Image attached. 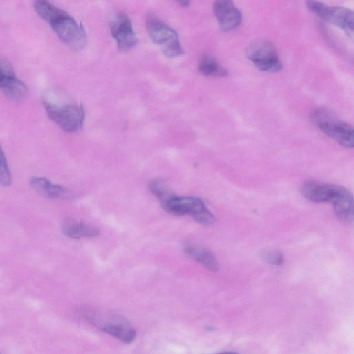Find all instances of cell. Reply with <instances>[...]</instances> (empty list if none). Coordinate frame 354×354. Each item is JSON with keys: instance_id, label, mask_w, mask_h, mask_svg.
<instances>
[{"instance_id": "cell-1", "label": "cell", "mask_w": 354, "mask_h": 354, "mask_svg": "<svg viewBox=\"0 0 354 354\" xmlns=\"http://www.w3.org/2000/svg\"><path fill=\"white\" fill-rule=\"evenodd\" d=\"M34 8L63 42L77 50L84 47L86 43V31L71 15L44 0L35 1Z\"/></svg>"}, {"instance_id": "cell-2", "label": "cell", "mask_w": 354, "mask_h": 354, "mask_svg": "<svg viewBox=\"0 0 354 354\" xmlns=\"http://www.w3.org/2000/svg\"><path fill=\"white\" fill-rule=\"evenodd\" d=\"M42 100L49 118L64 131L75 133L81 129L85 118L81 104L57 89L46 93Z\"/></svg>"}, {"instance_id": "cell-3", "label": "cell", "mask_w": 354, "mask_h": 354, "mask_svg": "<svg viewBox=\"0 0 354 354\" xmlns=\"http://www.w3.org/2000/svg\"><path fill=\"white\" fill-rule=\"evenodd\" d=\"M310 120L322 132L346 148L353 147V129L326 108L319 107L310 114Z\"/></svg>"}, {"instance_id": "cell-4", "label": "cell", "mask_w": 354, "mask_h": 354, "mask_svg": "<svg viewBox=\"0 0 354 354\" xmlns=\"http://www.w3.org/2000/svg\"><path fill=\"white\" fill-rule=\"evenodd\" d=\"M145 26L151 40L167 57H175L183 53L178 33L160 18L153 14L147 15Z\"/></svg>"}, {"instance_id": "cell-5", "label": "cell", "mask_w": 354, "mask_h": 354, "mask_svg": "<svg viewBox=\"0 0 354 354\" xmlns=\"http://www.w3.org/2000/svg\"><path fill=\"white\" fill-rule=\"evenodd\" d=\"M308 9L323 20L343 30L351 38L353 35V12L342 6H330L317 1H306Z\"/></svg>"}, {"instance_id": "cell-6", "label": "cell", "mask_w": 354, "mask_h": 354, "mask_svg": "<svg viewBox=\"0 0 354 354\" xmlns=\"http://www.w3.org/2000/svg\"><path fill=\"white\" fill-rule=\"evenodd\" d=\"M245 54L248 59L261 71L277 72L282 68L277 50L269 41H254L248 46Z\"/></svg>"}, {"instance_id": "cell-7", "label": "cell", "mask_w": 354, "mask_h": 354, "mask_svg": "<svg viewBox=\"0 0 354 354\" xmlns=\"http://www.w3.org/2000/svg\"><path fill=\"white\" fill-rule=\"evenodd\" d=\"M86 317L92 324L100 330L124 343H131L136 337L135 329L124 319L108 317L101 320L88 314L86 315Z\"/></svg>"}, {"instance_id": "cell-8", "label": "cell", "mask_w": 354, "mask_h": 354, "mask_svg": "<svg viewBox=\"0 0 354 354\" xmlns=\"http://www.w3.org/2000/svg\"><path fill=\"white\" fill-rule=\"evenodd\" d=\"M110 29L120 50H130L138 42L131 21L124 12H119L115 14L111 21Z\"/></svg>"}, {"instance_id": "cell-9", "label": "cell", "mask_w": 354, "mask_h": 354, "mask_svg": "<svg viewBox=\"0 0 354 354\" xmlns=\"http://www.w3.org/2000/svg\"><path fill=\"white\" fill-rule=\"evenodd\" d=\"M213 12L217 19L219 27L223 31L233 30L241 23V13L232 1H215L213 4Z\"/></svg>"}, {"instance_id": "cell-10", "label": "cell", "mask_w": 354, "mask_h": 354, "mask_svg": "<svg viewBox=\"0 0 354 354\" xmlns=\"http://www.w3.org/2000/svg\"><path fill=\"white\" fill-rule=\"evenodd\" d=\"M340 189L339 185L308 181L302 186L301 193L304 198L313 202H332Z\"/></svg>"}, {"instance_id": "cell-11", "label": "cell", "mask_w": 354, "mask_h": 354, "mask_svg": "<svg viewBox=\"0 0 354 354\" xmlns=\"http://www.w3.org/2000/svg\"><path fill=\"white\" fill-rule=\"evenodd\" d=\"M162 207L171 214L175 215L189 214L192 217L207 208L202 200L192 196H175L163 204Z\"/></svg>"}, {"instance_id": "cell-12", "label": "cell", "mask_w": 354, "mask_h": 354, "mask_svg": "<svg viewBox=\"0 0 354 354\" xmlns=\"http://www.w3.org/2000/svg\"><path fill=\"white\" fill-rule=\"evenodd\" d=\"M333 210L337 218L342 222L348 223L353 218V198L351 193L346 188L341 189L332 201Z\"/></svg>"}, {"instance_id": "cell-13", "label": "cell", "mask_w": 354, "mask_h": 354, "mask_svg": "<svg viewBox=\"0 0 354 354\" xmlns=\"http://www.w3.org/2000/svg\"><path fill=\"white\" fill-rule=\"evenodd\" d=\"M185 253L190 258L201 264L212 272H217L219 264L211 251L205 248L187 244L184 247Z\"/></svg>"}, {"instance_id": "cell-14", "label": "cell", "mask_w": 354, "mask_h": 354, "mask_svg": "<svg viewBox=\"0 0 354 354\" xmlns=\"http://www.w3.org/2000/svg\"><path fill=\"white\" fill-rule=\"evenodd\" d=\"M62 231L65 236L75 239L93 238L100 234L97 227L74 220L66 221L62 224Z\"/></svg>"}, {"instance_id": "cell-15", "label": "cell", "mask_w": 354, "mask_h": 354, "mask_svg": "<svg viewBox=\"0 0 354 354\" xmlns=\"http://www.w3.org/2000/svg\"><path fill=\"white\" fill-rule=\"evenodd\" d=\"M30 186L39 194L46 198L55 199L60 198L65 193V189L42 177H34L30 179Z\"/></svg>"}, {"instance_id": "cell-16", "label": "cell", "mask_w": 354, "mask_h": 354, "mask_svg": "<svg viewBox=\"0 0 354 354\" xmlns=\"http://www.w3.org/2000/svg\"><path fill=\"white\" fill-rule=\"evenodd\" d=\"M198 70L205 76L225 77L228 71L212 55H203L198 62Z\"/></svg>"}, {"instance_id": "cell-17", "label": "cell", "mask_w": 354, "mask_h": 354, "mask_svg": "<svg viewBox=\"0 0 354 354\" xmlns=\"http://www.w3.org/2000/svg\"><path fill=\"white\" fill-rule=\"evenodd\" d=\"M149 188L151 193L160 201L162 205L176 196L169 187L160 179L151 180L149 184Z\"/></svg>"}, {"instance_id": "cell-18", "label": "cell", "mask_w": 354, "mask_h": 354, "mask_svg": "<svg viewBox=\"0 0 354 354\" xmlns=\"http://www.w3.org/2000/svg\"><path fill=\"white\" fill-rule=\"evenodd\" d=\"M17 79L11 63L5 57L0 56V89L3 91Z\"/></svg>"}, {"instance_id": "cell-19", "label": "cell", "mask_w": 354, "mask_h": 354, "mask_svg": "<svg viewBox=\"0 0 354 354\" xmlns=\"http://www.w3.org/2000/svg\"><path fill=\"white\" fill-rule=\"evenodd\" d=\"M11 183V172L7 162L5 153L0 146V185L9 186Z\"/></svg>"}, {"instance_id": "cell-20", "label": "cell", "mask_w": 354, "mask_h": 354, "mask_svg": "<svg viewBox=\"0 0 354 354\" xmlns=\"http://www.w3.org/2000/svg\"><path fill=\"white\" fill-rule=\"evenodd\" d=\"M193 218L197 223L204 226H210L215 221L214 215L207 208H205Z\"/></svg>"}, {"instance_id": "cell-21", "label": "cell", "mask_w": 354, "mask_h": 354, "mask_svg": "<svg viewBox=\"0 0 354 354\" xmlns=\"http://www.w3.org/2000/svg\"><path fill=\"white\" fill-rule=\"evenodd\" d=\"M263 260L269 264L274 266H281L284 262L283 255L280 252H268L262 256Z\"/></svg>"}, {"instance_id": "cell-22", "label": "cell", "mask_w": 354, "mask_h": 354, "mask_svg": "<svg viewBox=\"0 0 354 354\" xmlns=\"http://www.w3.org/2000/svg\"><path fill=\"white\" fill-rule=\"evenodd\" d=\"M178 3L182 6H187L189 5V1H178Z\"/></svg>"}, {"instance_id": "cell-23", "label": "cell", "mask_w": 354, "mask_h": 354, "mask_svg": "<svg viewBox=\"0 0 354 354\" xmlns=\"http://www.w3.org/2000/svg\"><path fill=\"white\" fill-rule=\"evenodd\" d=\"M218 354H238V353H234V352H224V353H218Z\"/></svg>"}]
</instances>
